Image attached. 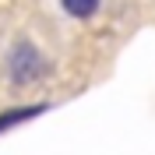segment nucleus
<instances>
[{"mask_svg": "<svg viewBox=\"0 0 155 155\" xmlns=\"http://www.w3.org/2000/svg\"><path fill=\"white\" fill-rule=\"evenodd\" d=\"M4 74L11 88H32L53 74V60L32 42L28 35H18L11 42L7 57H4Z\"/></svg>", "mask_w": 155, "mask_h": 155, "instance_id": "obj_1", "label": "nucleus"}, {"mask_svg": "<svg viewBox=\"0 0 155 155\" xmlns=\"http://www.w3.org/2000/svg\"><path fill=\"white\" fill-rule=\"evenodd\" d=\"M49 113V102H25V106H11V109H0V134H7L21 124H32L35 116Z\"/></svg>", "mask_w": 155, "mask_h": 155, "instance_id": "obj_2", "label": "nucleus"}, {"mask_svg": "<svg viewBox=\"0 0 155 155\" xmlns=\"http://www.w3.org/2000/svg\"><path fill=\"white\" fill-rule=\"evenodd\" d=\"M60 7H64V14L74 21H92L102 11V0H60Z\"/></svg>", "mask_w": 155, "mask_h": 155, "instance_id": "obj_3", "label": "nucleus"}]
</instances>
